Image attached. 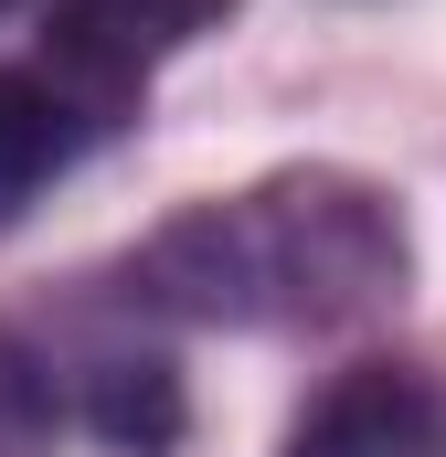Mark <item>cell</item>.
Here are the masks:
<instances>
[{"label": "cell", "instance_id": "cell-1", "mask_svg": "<svg viewBox=\"0 0 446 457\" xmlns=\"http://www.w3.org/2000/svg\"><path fill=\"white\" fill-rule=\"evenodd\" d=\"M404 277V213L361 170H266L170 213L128 255V298L181 330H351L393 309Z\"/></svg>", "mask_w": 446, "mask_h": 457}, {"label": "cell", "instance_id": "cell-2", "mask_svg": "<svg viewBox=\"0 0 446 457\" xmlns=\"http://www.w3.org/2000/svg\"><path fill=\"white\" fill-rule=\"evenodd\" d=\"M234 0H54L43 11V64L64 86H86L107 117H128L149 96L160 54H181L192 32H213Z\"/></svg>", "mask_w": 446, "mask_h": 457}, {"label": "cell", "instance_id": "cell-3", "mask_svg": "<svg viewBox=\"0 0 446 457\" xmlns=\"http://www.w3.org/2000/svg\"><path fill=\"white\" fill-rule=\"evenodd\" d=\"M287 457H446V372H425V361H351V372H330L298 404Z\"/></svg>", "mask_w": 446, "mask_h": 457}, {"label": "cell", "instance_id": "cell-4", "mask_svg": "<svg viewBox=\"0 0 446 457\" xmlns=\"http://www.w3.org/2000/svg\"><path fill=\"white\" fill-rule=\"evenodd\" d=\"M107 128L117 117L96 107L86 86H64L43 54H32V64H0V224H21L32 192H54Z\"/></svg>", "mask_w": 446, "mask_h": 457}, {"label": "cell", "instance_id": "cell-5", "mask_svg": "<svg viewBox=\"0 0 446 457\" xmlns=\"http://www.w3.org/2000/svg\"><path fill=\"white\" fill-rule=\"evenodd\" d=\"M192 426V394L170 361H96L86 372V436L117 457H170Z\"/></svg>", "mask_w": 446, "mask_h": 457}, {"label": "cell", "instance_id": "cell-6", "mask_svg": "<svg viewBox=\"0 0 446 457\" xmlns=\"http://www.w3.org/2000/svg\"><path fill=\"white\" fill-rule=\"evenodd\" d=\"M0 457H54V383L21 341H0Z\"/></svg>", "mask_w": 446, "mask_h": 457}]
</instances>
